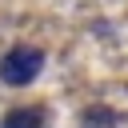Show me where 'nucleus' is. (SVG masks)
<instances>
[{
  "label": "nucleus",
  "mask_w": 128,
  "mask_h": 128,
  "mask_svg": "<svg viewBox=\"0 0 128 128\" xmlns=\"http://www.w3.org/2000/svg\"><path fill=\"white\" fill-rule=\"evenodd\" d=\"M40 72H44V48H36V44H12L0 56V80L8 88H24Z\"/></svg>",
  "instance_id": "obj_1"
},
{
  "label": "nucleus",
  "mask_w": 128,
  "mask_h": 128,
  "mask_svg": "<svg viewBox=\"0 0 128 128\" xmlns=\"http://www.w3.org/2000/svg\"><path fill=\"white\" fill-rule=\"evenodd\" d=\"M44 124H48L44 104H16V108H8L4 120H0V128H44Z\"/></svg>",
  "instance_id": "obj_2"
},
{
  "label": "nucleus",
  "mask_w": 128,
  "mask_h": 128,
  "mask_svg": "<svg viewBox=\"0 0 128 128\" xmlns=\"http://www.w3.org/2000/svg\"><path fill=\"white\" fill-rule=\"evenodd\" d=\"M80 124H84V128H112V124H116V116H112V112H104V108H92V112H84V116H80Z\"/></svg>",
  "instance_id": "obj_3"
}]
</instances>
